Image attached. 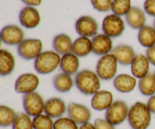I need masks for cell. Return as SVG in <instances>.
<instances>
[{"mask_svg": "<svg viewBox=\"0 0 155 129\" xmlns=\"http://www.w3.org/2000/svg\"><path fill=\"white\" fill-rule=\"evenodd\" d=\"M101 79L96 73L89 69H83L76 74L75 85L85 95H94L100 91Z\"/></svg>", "mask_w": 155, "mask_h": 129, "instance_id": "6da1fadb", "label": "cell"}, {"mask_svg": "<svg viewBox=\"0 0 155 129\" xmlns=\"http://www.w3.org/2000/svg\"><path fill=\"white\" fill-rule=\"evenodd\" d=\"M151 112L145 103L138 101L130 108L129 125L132 129H148L151 122Z\"/></svg>", "mask_w": 155, "mask_h": 129, "instance_id": "7a4b0ae2", "label": "cell"}, {"mask_svg": "<svg viewBox=\"0 0 155 129\" xmlns=\"http://www.w3.org/2000/svg\"><path fill=\"white\" fill-rule=\"evenodd\" d=\"M60 54L54 51H42L34 60V69L41 75H48L57 69L60 65Z\"/></svg>", "mask_w": 155, "mask_h": 129, "instance_id": "3957f363", "label": "cell"}, {"mask_svg": "<svg viewBox=\"0 0 155 129\" xmlns=\"http://www.w3.org/2000/svg\"><path fill=\"white\" fill-rule=\"evenodd\" d=\"M118 62L111 53L102 56L96 64L95 72L99 78L104 81H109L116 77Z\"/></svg>", "mask_w": 155, "mask_h": 129, "instance_id": "277c9868", "label": "cell"}, {"mask_svg": "<svg viewBox=\"0 0 155 129\" xmlns=\"http://www.w3.org/2000/svg\"><path fill=\"white\" fill-rule=\"evenodd\" d=\"M130 108L127 103L121 100L114 101L105 112V119L114 126L121 125L128 119Z\"/></svg>", "mask_w": 155, "mask_h": 129, "instance_id": "5b68a950", "label": "cell"}, {"mask_svg": "<svg viewBox=\"0 0 155 129\" xmlns=\"http://www.w3.org/2000/svg\"><path fill=\"white\" fill-rule=\"evenodd\" d=\"M42 48L43 45L40 39H27L18 45L17 51L21 58L26 60H35L42 52Z\"/></svg>", "mask_w": 155, "mask_h": 129, "instance_id": "8992f818", "label": "cell"}, {"mask_svg": "<svg viewBox=\"0 0 155 129\" xmlns=\"http://www.w3.org/2000/svg\"><path fill=\"white\" fill-rule=\"evenodd\" d=\"M45 103L42 97L36 92L26 94L23 96L24 110L31 117H35L44 113Z\"/></svg>", "mask_w": 155, "mask_h": 129, "instance_id": "52a82bcc", "label": "cell"}, {"mask_svg": "<svg viewBox=\"0 0 155 129\" xmlns=\"http://www.w3.org/2000/svg\"><path fill=\"white\" fill-rule=\"evenodd\" d=\"M103 33L110 38H117L122 36L125 30V24L121 17L112 14L104 18L101 26Z\"/></svg>", "mask_w": 155, "mask_h": 129, "instance_id": "ba28073f", "label": "cell"}, {"mask_svg": "<svg viewBox=\"0 0 155 129\" xmlns=\"http://www.w3.org/2000/svg\"><path fill=\"white\" fill-rule=\"evenodd\" d=\"M39 85V79L36 74L26 73L21 74L15 83V90L17 93L26 95L34 92Z\"/></svg>", "mask_w": 155, "mask_h": 129, "instance_id": "9c48e42d", "label": "cell"}, {"mask_svg": "<svg viewBox=\"0 0 155 129\" xmlns=\"http://www.w3.org/2000/svg\"><path fill=\"white\" fill-rule=\"evenodd\" d=\"M77 33L83 37H92L98 35V24L95 18L84 15L77 19L75 24Z\"/></svg>", "mask_w": 155, "mask_h": 129, "instance_id": "30bf717a", "label": "cell"}, {"mask_svg": "<svg viewBox=\"0 0 155 129\" xmlns=\"http://www.w3.org/2000/svg\"><path fill=\"white\" fill-rule=\"evenodd\" d=\"M2 42L8 45H18L24 40V33L17 25L11 24L3 27L0 33Z\"/></svg>", "mask_w": 155, "mask_h": 129, "instance_id": "8fae6325", "label": "cell"}, {"mask_svg": "<svg viewBox=\"0 0 155 129\" xmlns=\"http://www.w3.org/2000/svg\"><path fill=\"white\" fill-rule=\"evenodd\" d=\"M68 117L78 125L89 122L92 118V113L86 106L78 103H71L68 107Z\"/></svg>", "mask_w": 155, "mask_h": 129, "instance_id": "7c38bea8", "label": "cell"}, {"mask_svg": "<svg viewBox=\"0 0 155 129\" xmlns=\"http://www.w3.org/2000/svg\"><path fill=\"white\" fill-rule=\"evenodd\" d=\"M19 21L21 25L25 28H36L40 23L39 11L33 6H26L20 11Z\"/></svg>", "mask_w": 155, "mask_h": 129, "instance_id": "4fadbf2b", "label": "cell"}, {"mask_svg": "<svg viewBox=\"0 0 155 129\" xmlns=\"http://www.w3.org/2000/svg\"><path fill=\"white\" fill-rule=\"evenodd\" d=\"M92 53L98 56L106 55L110 54L113 50V42L111 38L104 33L98 34L92 39Z\"/></svg>", "mask_w": 155, "mask_h": 129, "instance_id": "5bb4252c", "label": "cell"}, {"mask_svg": "<svg viewBox=\"0 0 155 129\" xmlns=\"http://www.w3.org/2000/svg\"><path fill=\"white\" fill-rule=\"evenodd\" d=\"M68 110L65 102L60 98H51L45 103L44 113L52 119H59Z\"/></svg>", "mask_w": 155, "mask_h": 129, "instance_id": "9a60e30c", "label": "cell"}, {"mask_svg": "<svg viewBox=\"0 0 155 129\" xmlns=\"http://www.w3.org/2000/svg\"><path fill=\"white\" fill-rule=\"evenodd\" d=\"M114 103L113 94L107 90H100L92 95L91 106L97 111L107 110Z\"/></svg>", "mask_w": 155, "mask_h": 129, "instance_id": "2e32d148", "label": "cell"}, {"mask_svg": "<svg viewBox=\"0 0 155 129\" xmlns=\"http://www.w3.org/2000/svg\"><path fill=\"white\" fill-rule=\"evenodd\" d=\"M114 87L120 93L127 94L133 92L137 85V79L133 75L121 73L114 79Z\"/></svg>", "mask_w": 155, "mask_h": 129, "instance_id": "e0dca14e", "label": "cell"}, {"mask_svg": "<svg viewBox=\"0 0 155 129\" xmlns=\"http://www.w3.org/2000/svg\"><path fill=\"white\" fill-rule=\"evenodd\" d=\"M111 54L114 55L118 63L123 66L131 65L136 54L133 47L127 45H120L113 48Z\"/></svg>", "mask_w": 155, "mask_h": 129, "instance_id": "ac0fdd59", "label": "cell"}, {"mask_svg": "<svg viewBox=\"0 0 155 129\" xmlns=\"http://www.w3.org/2000/svg\"><path fill=\"white\" fill-rule=\"evenodd\" d=\"M150 62L145 54H136V57L131 63L132 75L136 79H142L149 73Z\"/></svg>", "mask_w": 155, "mask_h": 129, "instance_id": "d6986e66", "label": "cell"}, {"mask_svg": "<svg viewBox=\"0 0 155 129\" xmlns=\"http://www.w3.org/2000/svg\"><path fill=\"white\" fill-rule=\"evenodd\" d=\"M80 65L79 57H77L73 52H71L61 56L59 67L62 73L72 76L78 73Z\"/></svg>", "mask_w": 155, "mask_h": 129, "instance_id": "ffe728a7", "label": "cell"}, {"mask_svg": "<svg viewBox=\"0 0 155 129\" xmlns=\"http://www.w3.org/2000/svg\"><path fill=\"white\" fill-rule=\"evenodd\" d=\"M125 18L127 24L135 30H140L145 26L146 17L143 11L138 7H132Z\"/></svg>", "mask_w": 155, "mask_h": 129, "instance_id": "44dd1931", "label": "cell"}, {"mask_svg": "<svg viewBox=\"0 0 155 129\" xmlns=\"http://www.w3.org/2000/svg\"><path fill=\"white\" fill-rule=\"evenodd\" d=\"M73 43L71 37L68 35L61 33L58 34L54 38L52 42V46L54 51L60 55H64L68 53L72 52Z\"/></svg>", "mask_w": 155, "mask_h": 129, "instance_id": "7402d4cb", "label": "cell"}, {"mask_svg": "<svg viewBox=\"0 0 155 129\" xmlns=\"http://www.w3.org/2000/svg\"><path fill=\"white\" fill-rule=\"evenodd\" d=\"M15 58L10 51L5 49L0 51V74L2 76L11 75L15 70Z\"/></svg>", "mask_w": 155, "mask_h": 129, "instance_id": "603a6c76", "label": "cell"}, {"mask_svg": "<svg viewBox=\"0 0 155 129\" xmlns=\"http://www.w3.org/2000/svg\"><path fill=\"white\" fill-rule=\"evenodd\" d=\"M52 83L54 89L60 93L69 92L75 85V82L71 78V76L64 73H60L54 76Z\"/></svg>", "mask_w": 155, "mask_h": 129, "instance_id": "cb8c5ba5", "label": "cell"}, {"mask_svg": "<svg viewBox=\"0 0 155 129\" xmlns=\"http://www.w3.org/2000/svg\"><path fill=\"white\" fill-rule=\"evenodd\" d=\"M72 52L79 57H84L92 52V40L88 37L77 38L73 43Z\"/></svg>", "mask_w": 155, "mask_h": 129, "instance_id": "d4e9b609", "label": "cell"}, {"mask_svg": "<svg viewBox=\"0 0 155 129\" xmlns=\"http://www.w3.org/2000/svg\"><path fill=\"white\" fill-rule=\"evenodd\" d=\"M139 92L142 95L151 97L155 95V75L154 73H149L145 76L140 79L138 82Z\"/></svg>", "mask_w": 155, "mask_h": 129, "instance_id": "484cf974", "label": "cell"}, {"mask_svg": "<svg viewBox=\"0 0 155 129\" xmlns=\"http://www.w3.org/2000/svg\"><path fill=\"white\" fill-rule=\"evenodd\" d=\"M138 40L145 48H151L155 45V29L151 26H144L138 33Z\"/></svg>", "mask_w": 155, "mask_h": 129, "instance_id": "4316f807", "label": "cell"}, {"mask_svg": "<svg viewBox=\"0 0 155 129\" xmlns=\"http://www.w3.org/2000/svg\"><path fill=\"white\" fill-rule=\"evenodd\" d=\"M18 114L11 107L5 105L0 106V125L2 128L12 126Z\"/></svg>", "mask_w": 155, "mask_h": 129, "instance_id": "83f0119b", "label": "cell"}, {"mask_svg": "<svg viewBox=\"0 0 155 129\" xmlns=\"http://www.w3.org/2000/svg\"><path fill=\"white\" fill-rule=\"evenodd\" d=\"M131 0H113L111 11L118 16H126L131 9Z\"/></svg>", "mask_w": 155, "mask_h": 129, "instance_id": "f1b7e54d", "label": "cell"}, {"mask_svg": "<svg viewBox=\"0 0 155 129\" xmlns=\"http://www.w3.org/2000/svg\"><path fill=\"white\" fill-rule=\"evenodd\" d=\"M54 123L52 118L43 113L35 116L33 119L34 129H54Z\"/></svg>", "mask_w": 155, "mask_h": 129, "instance_id": "f546056e", "label": "cell"}, {"mask_svg": "<svg viewBox=\"0 0 155 129\" xmlns=\"http://www.w3.org/2000/svg\"><path fill=\"white\" fill-rule=\"evenodd\" d=\"M30 117L26 113H19L12 125V129H34L33 119Z\"/></svg>", "mask_w": 155, "mask_h": 129, "instance_id": "4dcf8cb0", "label": "cell"}, {"mask_svg": "<svg viewBox=\"0 0 155 129\" xmlns=\"http://www.w3.org/2000/svg\"><path fill=\"white\" fill-rule=\"evenodd\" d=\"M78 124L70 117H61L54 121V129H79Z\"/></svg>", "mask_w": 155, "mask_h": 129, "instance_id": "1f68e13d", "label": "cell"}, {"mask_svg": "<svg viewBox=\"0 0 155 129\" xmlns=\"http://www.w3.org/2000/svg\"><path fill=\"white\" fill-rule=\"evenodd\" d=\"M113 0H91L94 8L100 12H107L111 10Z\"/></svg>", "mask_w": 155, "mask_h": 129, "instance_id": "d6a6232c", "label": "cell"}, {"mask_svg": "<svg viewBox=\"0 0 155 129\" xmlns=\"http://www.w3.org/2000/svg\"><path fill=\"white\" fill-rule=\"evenodd\" d=\"M95 129H115V126L106 119H97L94 122Z\"/></svg>", "mask_w": 155, "mask_h": 129, "instance_id": "836d02e7", "label": "cell"}, {"mask_svg": "<svg viewBox=\"0 0 155 129\" xmlns=\"http://www.w3.org/2000/svg\"><path fill=\"white\" fill-rule=\"evenodd\" d=\"M144 10L148 15L155 18V0H145L144 2Z\"/></svg>", "mask_w": 155, "mask_h": 129, "instance_id": "e575fe53", "label": "cell"}, {"mask_svg": "<svg viewBox=\"0 0 155 129\" xmlns=\"http://www.w3.org/2000/svg\"><path fill=\"white\" fill-rule=\"evenodd\" d=\"M145 56L148 59L150 63L155 66V45L147 48L145 51Z\"/></svg>", "mask_w": 155, "mask_h": 129, "instance_id": "d590c367", "label": "cell"}, {"mask_svg": "<svg viewBox=\"0 0 155 129\" xmlns=\"http://www.w3.org/2000/svg\"><path fill=\"white\" fill-rule=\"evenodd\" d=\"M146 104L148 106V109L150 110V111L151 112V113L155 114V95L150 97Z\"/></svg>", "mask_w": 155, "mask_h": 129, "instance_id": "8d00e7d4", "label": "cell"}, {"mask_svg": "<svg viewBox=\"0 0 155 129\" xmlns=\"http://www.w3.org/2000/svg\"><path fill=\"white\" fill-rule=\"evenodd\" d=\"M22 2L27 5V6H39L42 2V0H21Z\"/></svg>", "mask_w": 155, "mask_h": 129, "instance_id": "74e56055", "label": "cell"}, {"mask_svg": "<svg viewBox=\"0 0 155 129\" xmlns=\"http://www.w3.org/2000/svg\"><path fill=\"white\" fill-rule=\"evenodd\" d=\"M79 129H95V127L94 124H92L91 122H89L80 125Z\"/></svg>", "mask_w": 155, "mask_h": 129, "instance_id": "f35d334b", "label": "cell"}, {"mask_svg": "<svg viewBox=\"0 0 155 129\" xmlns=\"http://www.w3.org/2000/svg\"><path fill=\"white\" fill-rule=\"evenodd\" d=\"M154 28L155 29V19H154Z\"/></svg>", "mask_w": 155, "mask_h": 129, "instance_id": "ab89813d", "label": "cell"}, {"mask_svg": "<svg viewBox=\"0 0 155 129\" xmlns=\"http://www.w3.org/2000/svg\"><path fill=\"white\" fill-rule=\"evenodd\" d=\"M154 75H155V72H154Z\"/></svg>", "mask_w": 155, "mask_h": 129, "instance_id": "60d3db41", "label": "cell"}]
</instances>
